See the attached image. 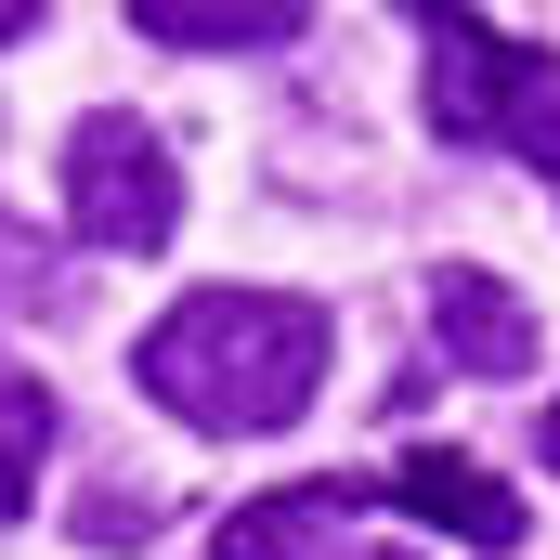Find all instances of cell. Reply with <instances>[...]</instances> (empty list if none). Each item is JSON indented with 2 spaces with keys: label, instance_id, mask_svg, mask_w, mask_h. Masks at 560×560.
I'll use <instances>...</instances> for the list:
<instances>
[{
  "label": "cell",
  "instance_id": "1",
  "mask_svg": "<svg viewBox=\"0 0 560 560\" xmlns=\"http://www.w3.org/2000/svg\"><path fill=\"white\" fill-rule=\"evenodd\" d=\"M326 352H339L326 300H300V287H196V300H170L143 326L131 378L183 430H209V443H261V430L313 418Z\"/></svg>",
  "mask_w": 560,
  "mask_h": 560
},
{
  "label": "cell",
  "instance_id": "2",
  "mask_svg": "<svg viewBox=\"0 0 560 560\" xmlns=\"http://www.w3.org/2000/svg\"><path fill=\"white\" fill-rule=\"evenodd\" d=\"M430 26V131L443 143H495V156H522V170H548L560 183V52L535 39H495L469 0H405Z\"/></svg>",
  "mask_w": 560,
  "mask_h": 560
},
{
  "label": "cell",
  "instance_id": "3",
  "mask_svg": "<svg viewBox=\"0 0 560 560\" xmlns=\"http://www.w3.org/2000/svg\"><path fill=\"white\" fill-rule=\"evenodd\" d=\"M66 222L105 261H156L183 235V156H170V131L131 118V105H92L66 131Z\"/></svg>",
  "mask_w": 560,
  "mask_h": 560
},
{
  "label": "cell",
  "instance_id": "4",
  "mask_svg": "<svg viewBox=\"0 0 560 560\" xmlns=\"http://www.w3.org/2000/svg\"><path fill=\"white\" fill-rule=\"evenodd\" d=\"M365 509H378V482H352V469H326V482H275V495L222 509L209 560H339V535H352Z\"/></svg>",
  "mask_w": 560,
  "mask_h": 560
},
{
  "label": "cell",
  "instance_id": "5",
  "mask_svg": "<svg viewBox=\"0 0 560 560\" xmlns=\"http://www.w3.org/2000/svg\"><path fill=\"white\" fill-rule=\"evenodd\" d=\"M430 339H443V365H469V378H535V313H522V287L482 275V261H443L430 275Z\"/></svg>",
  "mask_w": 560,
  "mask_h": 560
},
{
  "label": "cell",
  "instance_id": "6",
  "mask_svg": "<svg viewBox=\"0 0 560 560\" xmlns=\"http://www.w3.org/2000/svg\"><path fill=\"white\" fill-rule=\"evenodd\" d=\"M378 509H418V522H443L456 548H522V495L482 469V456H456V443H405V469H392V495Z\"/></svg>",
  "mask_w": 560,
  "mask_h": 560
},
{
  "label": "cell",
  "instance_id": "7",
  "mask_svg": "<svg viewBox=\"0 0 560 560\" xmlns=\"http://www.w3.org/2000/svg\"><path fill=\"white\" fill-rule=\"evenodd\" d=\"M300 13L313 0H131V26L170 52H275V39H300Z\"/></svg>",
  "mask_w": 560,
  "mask_h": 560
},
{
  "label": "cell",
  "instance_id": "8",
  "mask_svg": "<svg viewBox=\"0 0 560 560\" xmlns=\"http://www.w3.org/2000/svg\"><path fill=\"white\" fill-rule=\"evenodd\" d=\"M39 456H52V392L26 365H0V522L39 495Z\"/></svg>",
  "mask_w": 560,
  "mask_h": 560
},
{
  "label": "cell",
  "instance_id": "9",
  "mask_svg": "<svg viewBox=\"0 0 560 560\" xmlns=\"http://www.w3.org/2000/svg\"><path fill=\"white\" fill-rule=\"evenodd\" d=\"M66 300H79V287H66V261H52V248L0 209V313H66Z\"/></svg>",
  "mask_w": 560,
  "mask_h": 560
},
{
  "label": "cell",
  "instance_id": "10",
  "mask_svg": "<svg viewBox=\"0 0 560 560\" xmlns=\"http://www.w3.org/2000/svg\"><path fill=\"white\" fill-rule=\"evenodd\" d=\"M79 535H92V548H143V535H156V495H131V482H105V495L79 509Z\"/></svg>",
  "mask_w": 560,
  "mask_h": 560
},
{
  "label": "cell",
  "instance_id": "11",
  "mask_svg": "<svg viewBox=\"0 0 560 560\" xmlns=\"http://www.w3.org/2000/svg\"><path fill=\"white\" fill-rule=\"evenodd\" d=\"M39 13H52V0H0V39H26V26H39Z\"/></svg>",
  "mask_w": 560,
  "mask_h": 560
},
{
  "label": "cell",
  "instance_id": "12",
  "mask_svg": "<svg viewBox=\"0 0 560 560\" xmlns=\"http://www.w3.org/2000/svg\"><path fill=\"white\" fill-rule=\"evenodd\" d=\"M535 443H548V469H560V405H548V418H535Z\"/></svg>",
  "mask_w": 560,
  "mask_h": 560
},
{
  "label": "cell",
  "instance_id": "13",
  "mask_svg": "<svg viewBox=\"0 0 560 560\" xmlns=\"http://www.w3.org/2000/svg\"><path fill=\"white\" fill-rule=\"evenodd\" d=\"M339 560H405V548H339Z\"/></svg>",
  "mask_w": 560,
  "mask_h": 560
}]
</instances>
